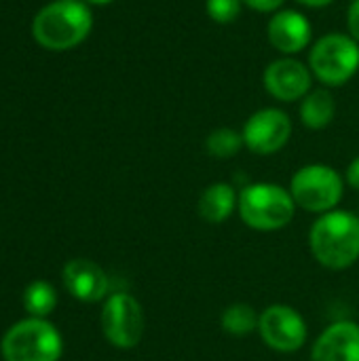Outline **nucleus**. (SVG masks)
<instances>
[{"instance_id":"11","label":"nucleus","mask_w":359,"mask_h":361,"mask_svg":"<svg viewBox=\"0 0 359 361\" xmlns=\"http://www.w3.org/2000/svg\"><path fill=\"white\" fill-rule=\"evenodd\" d=\"M267 38L284 57L305 51L313 38V25L307 15L296 8H281L273 13L267 23Z\"/></svg>"},{"instance_id":"2","label":"nucleus","mask_w":359,"mask_h":361,"mask_svg":"<svg viewBox=\"0 0 359 361\" xmlns=\"http://www.w3.org/2000/svg\"><path fill=\"white\" fill-rule=\"evenodd\" d=\"M93 27V13L85 0H55L42 6L34 21V40L49 51H70L78 47Z\"/></svg>"},{"instance_id":"7","label":"nucleus","mask_w":359,"mask_h":361,"mask_svg":"<svg viewBox=\"0 0 359 361\" xmlns=\"http://www.w3.org/2000/svg\"><path fill=\"white\" fill-rule=\"evenodd\" d=\"M99 324L104 338L121 351L135 349L146 330V317L142 302L129 292H112L102 307Z\"/></svg>"},{"instance_id":"16","label":"nucleus","mask_w":359,"mask_h":361,"mask_svg":"<svg viewBox=\"0 0 359 361\" xmlns=\"http://www.w3.org/2000/svg\"><path fill=\"white\" fill-rule=\"evenodd\" d=\"M258 319H260V313L252 305L233 302L224 307V311L220 313V328L231 336L243 338V336L258 332Z\"/></svg>"},{"instance_id":"15","label":"nucleus","mask_w":359,"mask_h":361,"mask_svg":"<svg viewBox=\"0 0 359 361\" xmlns=\"http://www.w3.org/2000/svg\"><path fill=\"white\" fill-rule=\"evenodd\" d=\"M298 114H300V123L307 129L311 131L326 129L336 116V99L332 91L328 87H322V89L307 93V97L300 99Z\"/></svg>"},{"instance_id":"19","label":"nucleus","mask_w":359,"mask_h":361,"mask_svg":"<svg viewBox=\"0 0 359 361\" xmlns=\"http://www.w3.org/2000/svg\"><path fill=\"white\" fill-rule=\"evenodd\" d=\"M241 0H205V11L209 19L220 25L233 23L241 15Z\"/></svg>"},{"instance_id":"6","label":"nucleus","mask_w":359,"mask_h":361,"mask_svg":"<svg viewBox=\"0 0 359 361\" xmlns=\"http://www.w3.org/2000/svg\"><path fill=\"white\" fill-rule=\"evenodd\" d=\"M309 70L324 87H343L359 70V42L349 34H324L309 51Z\"/></svg>"},{"instance_id":"23","label":"nucleus","mask_w":359,"mask_h":361,"mask_svg":"<svg viewBox=\"0 0 359 361\" xmlns=\"http://www.w3.org/2000/svg\"><path fill=\"white\" fill-rule=\"evenodd\" d=\"M296 2L307 8H324V6H330L334 0H296Z\"/></svg>"},{"instance_id":"22","label":"nucleus","mask_w":359,"mask_h":361,"mask_svg":"<svg viewBox=\"0 0 359 361\" xmlns=\"http://www.w3.org/2000/svg\"><path fill=\"white\" fill-rule=\"evenodd\" d=\"M345 182L353 188L359 190V154L347 165V171H345Z\"/></svg>"},{"instance_id":"12","label":"nucleus","mask_w":359,"mask_h":361,"mask_svg":"<svg viewBox=\"0 0 359 361\" xmlns=\"http://www.w3.org/2000/svg\"><path fill=\"white\" fill-rule=\"evenodd\" d=\"M61 279L70 296L80 302H104L110 296V279L106 271L89 258H74L66 262Z\"/></svg>"},{"instance_id":"24","label":"nucleus","mask_w":359,"mask_h":361,"mask_svg":"<svg viewBox=\"0 0 359 361\" xmlns=\"http://www.w3.org/2000/svg\"><path fill=\"white\" fill-rule=\"evenodd\" d=\"M89 6H106V4H110V2H114V0H85Z\"/></svg>"},{"instance_id":"17","label":"nucleus","mask_w":359,"mask_h":361,"mask_svg":"<svg viewBox=\"0 0 359 361\" xmlns=\"http://www.w3.org/2000/svg\"><path fill=\"white\" fill-rule=\"evenodd\" d=\"M57 307V290L42 279L32 281L23 292V309L30 317H42L47 319Z\"/></svg>"},{"instance_id":"21","label":"nucleus","mask_w":359,"mask_h":361,"mask_svg":"<svg viewBox=\"0 0 359 361\" xmlns=\"http://www.w3.org/2000/svg\"><path fill=\"white\" fill-rule=\"evenodd\" d=\"M347 30H349V36L359 42V0H351L347 8Z\"/></svg>"},{"instance_id":"9","label":"nucleus","mask_w":359,"mask_h":361,"mask_svg":"<svg viewBox=\"0 0 359 361\" xmlns=\"http://www.w3.org/2000/svg\"><path fill=\"white\" fill-rule=\"evenodd\" d=\"M243 144L258 157H269L284 150L292 137V118L281 108H260L245 121Z\"/></svg>"},{"instance_id":"3","label":"nucleus","mask_w":359,"mask_h":361,"mask_svg":"<svg viewBox=\"0 0 359 361\" xmlns=\"http://www.w3.org/2000/svg\"><path fill=\"white\" fill-rule=\"evenodd\" d=\"M296 203L290 188L275 182H252L239 190L237 214L256 233H277L292 224Z\"/></svg>"},{"instance_id":"4","label":"nucleus","mask_w":359,"mask_h":361,"mask_svg":"<svg viewBox=\"0 0 359 361\" xmlns=\"http://www.w3.org/2000/svg\"><path fill=\"white\" fill-rule=\"evenodd\" d=\"M0 353L4 361H59L63 338L49 319L25 317L4 332Z\"/></svg>"},{"instance_id":"10","label":"nucleus","mask_w":359,"mask_h":361,"mask_svg":"<svg viewBox=\"0 0 359 361\" xmlns=\"http://www.w3.org/2000/svg\"><path fill=\"white\" fill-rule=\"evenodd\" d=\"M264 89L271 97L279 102H300L311 93L313 74L307 63L294 57H279L271 61L262 74Z\"/></svg>"},{"instance_id":"13","label":"nucleus","mask_w":359,"mask_h":361,"mask_svg":"<svg viewBox=\"0 0 359 361\" xmlns=\"http://www.w3.org/2000/svg\"><path fill=\"white\" fill-rule=\"evenodd\" d=\"M311 361H359V324L339 319L326 326L311 345Z\"/></svg>"},{"instance_id":"14","label":"nucleus","mask_w":359,"mask_h":361,"mask_svg":"<svg viewBox=\"0 0 359 361\" xmlns=\"http://www.w3.org/2000/svg\"><path fill=\"white\" fill-rule=\"evenodd\" d=\"M239 190L231 182H214L205 186L197 201V214L207 224H222L237 212Z\"/></svg>"},{"instance_id":"20","label":"nucleus","mask_w":359,"mask_h":361,"mask_svg":"<svg viewBox=\"0 0 359 361\" xmlns=\"http://www.w3.org/2000/svg\"><path fill=\"white\" fill-rule=\"evenodd\" d=\"M248 8L258 11V13H277L281 11L286 0H241Z\"/></svg>"},{"instance_id":"5","label":"nucleus","mask_w":359,"mask_h":361,"mask_svg":"<svg viewBox=\"0 0 359 361\" xmlns=\"http://www.w3.org/2000/svg\"><path fill=\"white\" fill-rule=\"evenodd\" d=\"M345 176L332 165L309 163L294 171L290 180V192L298 209L322 216L339 209L345 197Z\"/></svg>"},{"instance_id":"18","label":"nucleus","mask_w":359,"mask_h":361,"mask_svg":"<svg viewBox=\"0 0 359 361\" xmlns=\"http://www.w3.org/2000/svg\"><path fill=\"white\" fill-rule=\"evenodd\" d=\"M243 146L245 144H243L241 131H237L233 127H216L205 137V152L218 161H229V159L237 157Z\"/></svg>"},{"instance_id":"8","label":"nucleus","mask_w":359,"mask_h":361,"mask_svg":"<svg viewBox=\"0 0 359 361\" xmlns=\"http://www.w3.org/2000/svg\"><path fill=\"white\" fill-rule=\"evenodd\" d=\"M258 334L275 353H298L309 338V326L303 313L290 305L275 302L260 311Z\"/></svg>"},{"instance_id":"1","label":"nucleus","mask_w":359,"mask_h":361,"mask_svg":"<svg viewBox=\"0 0 359 361\" xmlns=\"http://www.w3.org/2000/svg\"><path fill=\"white\" fill-rule=\"evenodd\" d=\"M309 250L328 271H347L359 260V216L332 209L317 216L309 231Z\"/></svg>"}]
</instances>
